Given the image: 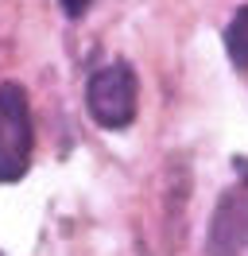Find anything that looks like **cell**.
Returning <instances> with one entry per match:
<instances>
[{
  "label": "cell",
  "mask_w": 248,
  "mask_h": 256,
  "mask_svg": "<svg viewBox=\"0 0 248 256\" xmlns=\"http://www.w3.org/2000/svg\"><path fill=\"white\" fill-rule=\"evenodd\" d=\"M58 4H62V12H66V16H82V12H90L93 0H58Z\"/></svg>",
  "instance_id": "obj_5"
},
{
  "label": "cell",
  "mask_w": 248,
  "mask_h": 256,
  "mask_svg": "<svg viewBox=\"0 0 248 256\" xmlns=\"http://www.w3.org/2000/svg\"><path fill=\"white\" fill-rule=\"evenodd\" d=\"M31 163V105L20 82L0 86V182H20Z\"/></svg>",
  "instance_id": "obj_1"
},
{
  "label": "cell",
  "mask_w": 248,
  "mask_h": 256,
  "mask_svg": "<svg viewBox=\"0 0 248 256\" xmlns=\"http://www.w3.org/2000/svg\"><path fill=\"white\" fill-rule=\"evenodd\" d=\"M210 256H248V182L221 198L210 225Z\"/></svg>",
  "instance_id": "obj_3"
},
{
  "label": "cell",
  "mask_w": 248,
  "mask_h": 256,
  "mask_svg": "<svg viewBox=\"0 0 248 256\" xmlns=\"http://www.w3.org/2000/svg\"><path fill=\"white\" fill-rule=\"evenodd\" d=\"M232 167H236V171H240V178H244V182H248V163H244V160H236V163H232Z\"/></svg>",
  "instance_id": "obj_6"
},
{
  "label": "cell",
  "mask_w": 248,
  "mask_h": 256,
  "mask_svg": "<svg viewBox=\"0 0 248 256\" xmlns=\"http://www.w3.org/2000/svg\"><path fill=\"white\" fill-rule=\"evenodd\" d=\"M136 101H140L136 74L124 62L101 66L86 86V109L101 128H128L136 116Z\"/></svg>",
  "instance_id": "obj_2"
},
{
  "label": "cell",
  "mask_w": 248,
  "mask_h": 256,
  "mask_svg": "<svg viewBox=\"0 0 248 256\" xmlns=\"http://www.w3.org/2000/svg\"><path fill=\"white\" fill-rule=\"evenodd\" d=\"M225 47H229V58L236 70H248V8H240L232 16L229 32H225Z\"/></svg>",
  "instance_id": "obj_4"
}]
</instances>
